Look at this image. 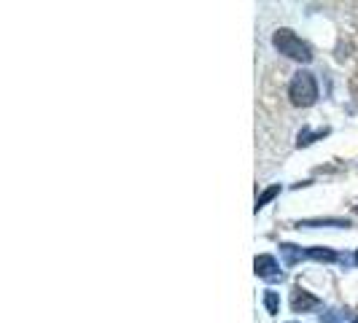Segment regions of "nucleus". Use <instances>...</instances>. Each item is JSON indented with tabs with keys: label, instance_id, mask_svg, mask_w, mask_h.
I'll return each instance as SVG.
<instances>
[{
	"label": "nucleus",
	"instance_id": "nucleus-1",
	"mask_svg": "<svg viewBox=\"0 0 358 323\" xmlns=\"http://www.w3.org/2000/svg\"><path fill=\"white\" fill-rule=\"evenodd\" d=\"M288 97L299 108H307V105H313V102L318 100V84L313 79V73L299 70L297 76H294V81H291V86H288Z\"/></svg>",
	"mask_w": 358,
	"mask_h": 323
},
{
	"label": "nucleus",
	"instance_id": "nucleus-2",
	"mask_svg": "<svg viewBox=\"0 0 358 323\" xmlns=\"http://www.w3.org/2000/svg\"><path fill=\"white\" fill-rule=\"evenodd\" d=\"M272 43H275V49H278L280 54H286V57H291V60H299V62L313 60L310 46H307L302 38H297L291 30H278L275 38H272Z\"/></svg>",
	"mask_w": 358,
	"mask_h": 323
},
{
	"label": "nucleus",
	"instance_id": "nucleus-3",
	"mask_svg": "<svg viewBox=\"0 0 358 323\" xmlns=\"http://www.w3.org/2000/svg\"><path fill=\"white\" fill-rule=\"evenodd\" d=\"M318 304V297H313V294H307L302 288H294V294H291V310L294 313H307V310H313Z\"/></svg>",
	"mask_w": 358,
	"mask_h": 323
},
{
	"label": "nucleus",
	"instance_id": "nucleus-4",
	"mask_svg": "<svg viewBox=\"0 0 358 323\" xmlns=\"http://www.w3.org/2000/svg\"><path fill=\"white\" fill-rule=\"evenodd\" d=\"M254 267H256V275H261V278H275L280 269L278 262H275L272 256H256Z\"/></svg>",
	"mask_w": 358,
	"mask_h": 323
},
{
	"label": "nucleus",
	"instance_id": "nucleus-5",
	"mask_svg": "<svg viewBox=\"0 0 358 323\" xmlns=\"http://www.w3.org/2000/svg\"><path fill=\"white\" fill-rule=\"evenodd\" d=\"M280 253H283V259H286V264H297L299 259H304L307 253L302 251V248H297V245H291V242H283L280 245Z\"/></svg>",
	"mask_w": 358,
	"mask_h": 323
},
{
	"label": "nucleus",
	"instance_id": "nucleus-6",
	"mask_svg": "<svg viewBox=\"0 0 358 323\" xmlns=\"http://www.w3.org/2000/svg\"><path fill=\"white\" fill-rule=\"evenodd\" d=\"M307 253V259H316V262H337L339 256L334 251H329V248H310V251H304Z\"/></svg>",
	"mask_w": 358,
	"mask_h": 323
},
{
	"label": "nucleus",
	"instance_id": "nucleus-7",
	"mask_svg": "<svg viewBox=\"0 0 358 323\" xmlns=\"http://www.w3.org/2000/svg\"><path fill=\"white\" fill-rule=\"evenodd\" d=\"M278 194H280V183H275V186H270V189H267V191L261 194L259 200H256V210H261V207H264L267 202H270V200H275Z\"/></svg>",
	"mask_w": 358,
	"mask_h": 323
},
{
	"label": "nucleus",
	"instance_id": "nucleus-8",
	"mask_svg": "<svg viewBox=\"0 0 358 323\" xmlns=\"http://www.w3.org/2000/svg\"><path fill=\"white\" fill-rule=\"evenodd\" d=\"M264 304H267V310L275 315V313H278V294H275V291H267V294H264Z\"/></svg>",
	"mask_w": 358,
	"mask_h": 323
},
{
	"label": "nucleus",
	"instance_id": "nucleus-9",
	"mask_svg": "<svg viewBox=\"0 0 358 323\" xmlns=\"http://www.w3.org/2000/svg\"><path fill=\"white\" fill-rule=\"evenodd\" d=\"M323 323H339V313L337 310H329V313H323V318H320Z\"/></svg>",
	"mask_w": 358,
	"mask_h": 323
},
{
	"label": "nucleus",
	"instance_id": "nucleus-10",
	"mask_svg": "<svg viewBox=\"0 0 358 323\" xmlns=\"http://www.w3.org/2000/svg\"><path fill=\"white\" fill-rule=\"evenodd\" d=\"M356 264H358V253H356Z\"/></svg>",
	"mask_w": 358,
	"mask_h": 323
},
{
	"label": "nucleus",
	"instance_id": "nucleus-11",
	"mask_svg": "<svg viewBox=\"0 0 358 323\" xmlns=\"http://www.w3.org/2000/svg\"><path fill=\"white\" fill-rule=\"evenodd\" d=\"M356 323H358V318H356Z\"/></svg>",
	"mask_w": 358,
	"mask_h": 323
}]
</instances>
